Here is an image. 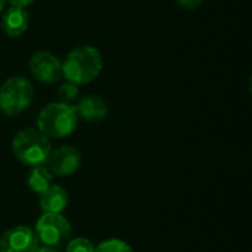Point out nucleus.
<instances>
[{
  "mask_svg": "<svg viewBox=\"0 0 252 252\" xmlns=\"http://www.w3.org/2000/svg\"><path fill=\"white\" fill-rule=\"evenodd\" d=\"M103 68L102 52L92 44H80L71 49L62 61V77L77 86L92 83Z\"/></svg>",
  "mask_w": 252,
  "mask_h": 252,
  "instance_id": "1",
  "label": "nucleus"
},
{
  "mask_svg": "<svg viewBox=\"0 0 252 252\" xmlns=\"http://www.w3.org/2000/svg\"><path fill=\"white\" fill-rule=\"evenodd\" d=\"M78 121L74 105L56 100L40 109L35 120V128L49 139H63L77 130Z\"/></svg>",
  "mask_w": 252,
  "mask_h": 252,
  "instance_id": "2",
  "label": "nucleus"
},
{
  "mask_svg": "<svg viewBox=\"0 0 252 252\" xmlns=\"http://www.w3.org/2000/svg\"><path fill=\"white\" fill-rule=\"evenodd\" d=\"M52 151L50 139L37 128H22L12 139L13 155L25 165L35 167L46 162Z\"/></svg>",
  "mask_w": 252,
  "mask_h": 252,
  "instance_id": "3",
  "label": "nucleus"
},
{
  "mask_svg": "<svg viewBox=\"0 0 252 252\" xmlns=\"http://www.w3.org/2000/svg\"><path fill=\"white\" fill-rule=\"evenodd\" d=\"M34 99V87L25 77L7 78L0 86V112L6 117H16L30 108Z\"/></svg>",
  "mask_w": 252,
  "mask_h": 252,
  "instance_id": "4",
  "label": "nucleus"
},
{
  "mask_svg": "<svg viewBox=\"0 0 252 252\" xmlns=\"http://www.w3.org/2000/svg\"><path fill=\"white\" fill-rule=\"evenodd\" d=\"M38 241L44 247L59 248L71 239V223L61 213H43L34 229Z\"/></svg>",
  "mask_w": 252,
  "mask_h": 252,
  "instance_id": "5",
  "label": "nucleus"
},
{
  "mask_svg": "<svg viewBox=\"0 0 252 252\" xmlns=\"http://www.w3.org/2000/svg\"><path fill=\"white\" fill-rule=\"evenodd\" d=\"M28 69L38 83L53 84L62 78V59L49 50H37L28 61Z\"/></svg>",
  "mask_w": 252,
  "mask_h": 252,
  "instance_id": "6",
  "label": "nucleus"
},
{
  "mask_svg": "<svg viewBox=\"0 0 252 252\" xmlns=\"http://www.w3.org/2000/svg\"><path fill=\"white\" fill-rule=\"evenodd\" d=\"M44 165L53 176L66 177L74 174L81 165V152L69 145H63L50 151Z\"/></svg>",
  "mask_w": 252,
  "mask_h": 252,
  "instance_id": "7",
  "label": "nucleus"
},
{
  "mask_svg": "<svg viewBox=\"0 0 252 252\" xmlns=\"http://www.w3.org/2000/svg\"><path fill=\"white\" fill-rule=\"evenodd\" d=\"M40 241L28 226H15L0 238V252H37Z\"/></svg>",
  "mask_w": 252,
  "mask_h": 252,
  "instance_id": "8",
  "label": "nucleus"
},
{
  "mask_svg": "<svg viewBox=\"0 0 252 252\" xmlns=\"http://www.w3.org/2000/svg\"><path fill=\"white\" fill-rule=\"evenodd\" d=\"M74 108L78 115V120L87 123H100L106 118L109 112V106L106 100L99 94H87L78 99Z\"/></svg>",
  "mask_w": 252,
  "mask_h": 252,
  "instance_id": "9",
  "label": "nucleus"
},
{
  "mask_svg": "<svg viewBox=\"0 0 252 252\" xmlns=\"http://www.w3.org/2000/svg\"><path fill=\"white\" fill-rule=\"evenodd\" d=\"M1 30L3 32L10 37L16 38L21 37L30 25V13L27 12V7H18V6H9L1 12Z\"/></svg>",
  "mask_w": 252,
  "mask_h": 252,
  "instance_id": "10",
  "label": "nucleus"
},
{
  "mask_svg": "<svg viewBox=\"0 0 252 252\" xmlns=\"http://www.w3.org/2000/svg\"><path fill=\"white\" fill-rule=\"evenodd\" d=\"M38 204L43 213H62L68 205V193L59 185H50L38 193Z\"/></svg>",
  "mask_w": 252,
  "mask_h": 252,
  "instance_id": "11",
  "label": "nucleus"
},
{
  "mask_svg": "<svg viewBox=\"0 0 252 252\" xmlns=\"http://www.w3.org/2000/svg\"><path fill=\"white\" fill-rule=\"evenodd\" d=\"M27 185L32 192L41 193L50 185H53V174L49 171V168L44 164L35 165V167H32V170L30 171V174L27 177Z\"/></svg>",
  "mask_w": 252,
  "mask_h": 252,
  "instance_id": "12",
  "label": "nucleus"
},
{
  "mask_svg": "<svg viewBox=\"0 0 252 252\" xmlns=\"http://www.w3.org/2000/svg\"><path fill=\"white\" fill-rule=\"evenodd\" d=\"M56 94H58V100L59 102H63V103H68V105H72L74 102L78 100V94H80V86L65 80L62 81L59 86H58V90H56Z\"/></svg>",
  "mask_w": 252,
  "mask_h": 252,
  "instance_id": "13",
  "label": "nucleus"
},
{
  "mask_svg": "<svg viewBox=\"0 0 252 252\" xmlns=\"http://www.w3.org/2000/svg\"><path fill=\"white\" fill-rule=\"evenodd\" d=\"M94 252H133V248L123 239H108L94 247Z\"/></svg>",
  "mask_w": 252,
  "mask_h": 252,
  "instance_id": "14",
  "label": "nucleus"
},
{
  "mask_svg": "<svg viewBox=\"0 0 252 252\" xmlns=\"http://www.w3.org/2000/svg\"><path fill=\"white\" fill-rule=\"evenodd\" d=\"M65 252H94V245L86 238H75L66 242Z\"/></svg>",
  "mask_w": 252,
  "mask_h": 252,
  "instance_id": "15",
  "label": "nucleus"
},
{
  "mask_svg": "<svg viewBox=\"0 0 252 252\" xmlns=\"http://www.w3.org/2000/svg\"><path fill=\"white\" fill-rule=\"evenodd\" d=\"M174 1L179 7L185 10H195L204 3V0H174Z\"/></svg>",
  "mask_w": 252,
  "mask_h": 252,
  "instance_id": "16",
  "label": "nucleus"
},
{
  "mask_svg": "<svg viewBox=\"0 0 252 252\" xmlns=\"http://www.w3.org/2000/svg\"><path fill=\"white\" fill-rule=\"evenodd\" d=\"M35 0H6V3H9V6H18V7H28Z\"/></svg>",
  "mask_w": 252,
  "mask_h": 252,
  "instance_id": "17",
  "label": "nucleus"
},
{
  "mask_svg": "<svg viewBox=\"0 0 252 252\" xmlns=\"http://www.w3.org/2000/svg\"><path fill=\"white\" fill-rule=\"evenodd\" d=\"M37 252H59L56 248H50V247H43V248H38Z\"/></svg>",
  "mask_w": 252,
  "mask_h": 252,
  "instance_id": "18",
  "label": "nucleus"
},
{
  "mask_svg": "<svg viewBox=\"0 0 252 252\" xmlns=\"http://www.w3.org/2000/svg\"><path fill=\"white\" fill-rule=\"evenodd\" d=\"M4 6H6V0H0V15L4 10Z\"/></svg>",
  "mask_w": 252,
  "mask_h": 252,
  "instance_id": "19",
  "label": "nucleus"
}]
</instances>
